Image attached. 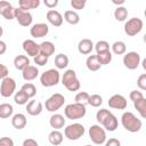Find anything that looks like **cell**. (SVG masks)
<instances>
[{"label":"cell","mask_w":146,"mask_h":146,"mask_svg":"<svg viewBox=\"0 0 146 146\" xmlns=\"http://www.w3.org/2000/svg\"><path fill=\"white\" fill-rule=\"evenodd\" d=\"M96 119L98 123H100L107 131H115L117 128V124H119L117 119L108 110H105V108L98 110V112L96 113Z\"/></svg>","instance_id":"obj_1"},{"label":"cell","mask_w":146,"mask_h":146,"mask_svg":"<svg viewBox=\"0 0 146 146\" xmlns=\"http://www.w3.org/2000/svg\"><path fill=\"white\" fill-rule=\"evenodd\" d=\"M121 123L129 132H138L143 127L141 120L138 119L132 112H124L121 116Z\"/></svg>","instance_id":"obj_2"},{"label":"cell","mask_w":146,"mask_h":146,"mask_svg":"<svg viewBox=\"0 0 146 146\" xmlns=\"http://www.w3.org/2000/svg\"><path fill=\"white\" fill-rule=\"evenodd\" d=\"M86 113H87L86 105L80 104V103L68 104L64 108V114L70 120H79V119H82L86 115Z\"/></svg>","instance_id":"obj_3"},{"label":"cell","mask_w":146,"mask_h":146,"mask_svg":"<svg viewBox=\"0 0 146 146\" xmlns=\"http://www.w3.org/2000/svg\"><path fill=\"white\" fill-rule=\"evenodd\" d=\"M62 83L68 91H78L81 87L74 70H67L62 76Z\"/></svg>","instance_id":"obj_4"},{"label":"cell","mask_w":146,"mask_h":146,"mask_svg":"<svg viewBox=\"0 0 146 146\" xmlns=\"http://www.w3.org/2000/svg\"><path fill=\"white\" fill-rule=\"evenodd\" d=\"M59 79H60V74L57 70L55 68H50V70H47L44 71L41 76H40V82L43 87H54L56 86L58 82H59Z\"/></svg>","instance_id":"obj_5"},{"label":"cell","mask_w":146,"mask_h":146,"mask_svg":"<svg viewBox=\"0 0 146 146\" xmlns=\"http://www.w3.org/2000/svg\"><path fill=\"white\" fill-rule=\"evenodd\" d=\"M144 23L140 18L138 17H132L130 19H128L124 24V33L129 36H133L137 35L138 33H140V31L143 30Z\"/></svg>","instance_id":"obj_6"},{"label":"cell","mask_w":146,"mask_h":146,"mask_svg":"<svg viewBox=\"0 0 146 146\" xmlns=\"http://www.w3.org/2000/svg\"><path fill=\"white\" fill-rule=\"evenodd\" d=\"M84 127L81 123H72L64 130V135L70 140H78L84 135Z\"/></svg>","instance_id":"obj_7"},{"label":"cell","mask_w":146,"mask_h":146,"mask_svg":"<svg viewBox=\"0 0 146 146\" xmlns=\"http://www.w3.org/2000/svg\"><path fill=\"white\" fill-rule=\"evenodd\" d=\"M89 138L96 145H102L106 141V132L105 129L98 124H94L89 128Z\"/></svg>","instance_id":"obj_8"},{"label":"cell","mask_w":146,"mask_h":146,"mask_svg":"<svg viewBox=\"0 0 146 146\" xmlns=\"http://www.w3.org/2000/svg\"><path fill=\"white\" fill-rule=\"evenodd\" d=\"M65 103V97L62 95V94H54L51 95L44 103V106H46V110L49 111V112H56L58 111Z\"/></svg>","instance_id":"obj_9"},{"label":"cell","mask_w":146,"mask_h":146,"mask_svg":"<svg viewBox=\"0 0 146 146\" xmlns=\"http://www.w3.org/2000/svg\"><path fill=\"white\" fill-rule=\"evenodd\" d=\"M16 90V82L13 78H5L1 81V86H0V95L5 98L10 97Z\"/></svg>","instance_id":"obj_10"},{"label":"cell","mask_w":146,"mask_h":146,"mask_svg":"<svg viewBox=\"0 0 146 146\" xmlns=\"http://www.w3.org/2000/svg\"><path fill=\"white\" fill-rule=\"evenodd\" d=\"M123 64L128 70H136L140 64V55L136 51H129L123 57Z\"/></svg>","instance_id":"obj_11"},{"label":"cell","mask_w":146,"mask_h":146,"mask_svg":"<svg viewBox=\"0 0 146 146\" xmlns=\"http://www.w3.org/2000/svg\"><path fill=\"white\" fill-rule=\"evenodd\" d=\"M15 18L16 21L18 22L19 25L22 26H30L32 24V21H33V17H32V14L30 11H26V10H23L22 8H15Z\"/></svg>","instance_id":"obj_12"},{"label":"cell","mask_w":146,"mask_h":146,"mask_svg":"<svg viewBox=\"0 0 146 146\" xmlns=\"http://www.w3.org/2000/svg\"><path fill=\"white\" fill-rule=\"evenodd\" d=\"M108 106L111 108H115V110H125L127 106H128V102L122 95L115 94L112 97H110Z\"/></svg>","instance_id":"obj_13"},{"label":"cell","mask_w":146,"mask_h":146,"mask_svg":"<svg viewBox=\"0 0 146 146\" xmlns=\"http://www.w3.org/2000/svg\"><path fill=\"white\" fill-rule=\"evenodd\" d=\"M22 46H23V50H24L29 56H31V57H35V56L39 55V52H40L39 44H38L35 41L31 40V39L24 40Z\"/></svg>","instance_id":"obj_14"},{"label":"cell","mask_w":146,"mask_h":146,"mask_svg":"<svg viewBox=\"0 0 146 146\" xmlns=\"http://www.w3.org/2000/svg\"><path fill=\"white\" fill-rule=\"evenodd\" d=\"M48 32H49V27L46 23H36L30 30V33L33 38H43L48 34Z\"/></svg>","instance_id":"obj_15"},{"label":"cell","mask_w":146,"mask_h":146,"mask_svg":"<svg viewBox=\"0 0 146 146\" xmlns=\"http://www.w3.org/2000/svg\"><path fill=\"white\" fill-rule=\"evenodd\" d=\"M0 15L6 19L11 21L15 18V8L8 1H0Z\"/></svg>","instance_id":"obj_16"},{"label":"cell","mask_w":146,"mask_h":146,"mask_svg":"<svg viewBox=\"0 0 146 146\" xmlns=\"http://www.w3.org/2000/svg\"><path fill=\"white\" fill-rule=\"evenodd\" d=\"M63 19L64 18H63V16H62V14L59 11L54 10V9L48 10V13H47V21L52 26H56V27L60 26L63 24Z\"/></svg>","instance_id":"obj_17"},{"label":"cell","mask_w":146,"mask_h":146,"mask_svg":"<svg viewBox=\"0 0 146 146\" xmlns=\"http://www.w3.org/2000/svg\"><path fill=\"white\" fill-rule=\"evenodd\" d=\"M42 108H43L42 103L39 102V100H34V99L33 100H30L27 103V105H26V112L30 115H32V116L39 115L42 112Z\"/></svg>","instance_id":"obj_18"},{"label":"cell","mask_w":146,"mask_h":146,"mask_svg":"<svg viewBox=\"0 0 146 146\" xmlns=\"http://www.w3.org/2000/svg\"><path fill=\"white\" fill-rule=\"evenodd\" d=\"M26 123H27V120H26V116L23 113L14 114L13 117H11V124L17 130H21V129L25 128Z\"/></svg>","instance_id":"obj_19"},{"label":"cell","mask_w":146,"mask_h":146,"mask_svg":"<svg viewBox=\"0 0 146 146\" xmlns=\"http://www.w3.org/2000/svg\"><path fill=\"white\" fill-rule=\"evenodd\" d=\"M39 74V70L36 66H33V65H29L27 67H25L23 71H22V76L25 81H32L34 80Z\"/></svg>","instance_id":"obj_20"},{"label":"cell","mask_w":146,"mask_h":146,"mask_svg":"<svg viewBox=\"0 0 146 146\" xmlns=\"http://www.w3.org/2000/svg\"><path fill=\"white\" fill-rule=\"evenodd\" d=\"M94 49V43L90 39H82L78 44V50L82 55H89Z\"/></svg>","instance_id":"obj_21"},{"label":"cell","mask_w":146,"mask_h":146,"mask_svg":"<svg viewBox=\"0 0 146 146\" xmlns=\"http://www.w3.org/2000/svg\"><path fill=\"white\" fill-rule=\"evenodd\" d=\"M39 49H40V52L41 55L46 56V57H50L51 55H54L55 52V44L50 41H43L39 44Z\"/></svg>","instance_id":"obj_22"},{"label":"cell","mask_w":146,"mask_h":146,"mask_svg":"<svg viewBox=\"0 0 146 146\" xmlns=\"http://www.w3.org/2000/svg\"><path fill=\"white\" fill-rule=\"evenodd\" d=\"M49 124L51 125V128H54V130H59L65 125V119L62 114H54L51 115L50 120H49Z\"/></svg>","instance_id":"obj_23"},{"label":"cell","mask_w":146,"mask_h":146,"mask_svg":"<svg viewBox=\"0 0 146 146\" xmlns=\"http://www.w3.org/2000/svg\"><path fill=\"white\" fill-rule=\"evenodd\" d=\"M29 65H30V59L25 55H18L14 58V66L19 71H23Z\"/></svg>","instance_id":"obj_24"},{"label":"cell","mask_w":146,"mask_h":146,"mask_svg":"<svg viewBox=\"0 0 146 146\" xmlns=\"http://www.w3.org/2000/svg\"><path fill=\"white\" fill-rule=\"evenodd\" d=\"M86 66H87V68L89 71L95 72V71H98L102 65L98 62V58H97L96 55H90V56H88V58L86 60Z\"/></svg>","instance_id":"obj_25"},{"label":"cell","mask_w":146,"mask_h":146,"mask_svg":"<svg viewBox=\"0 0 146 146\" xmlns=\"http://www.w3.org/2000/svg\"><path fill=\"white\" fill-rule=\"evenodd\" d=\"M63 133L59 131V130H52L49 135H48V140L51 145L54 146H57V145H60L63 143Z\"/></svg>","instance_id":"obj_26"},{"label":"cell","mask_w":146,"mask_h":146,"mask_svg":"<svg viewBox=\"0 0 146 146\" xmlns=\"http://www.w3.org/2000/svg\"><path fill=\"white\" fill-rule=\"evenodd\" d=\"M64 19L71 25H76L80 22V16L74 10H66L64 13Z\"/></svg>","instance_id":"obj_27"},{"label":"cell","mask_w":146,"mask_h":146,"mask_svg":"<svg viewBox=\"0 0 146 146\" xmlns=\"http://www.w3.org/2000/svg\"><path fill=\"white\" fill-rule=\"evenodd\" d=\"M39 5H40L39 0H19L18 1L19 8H22L23 10H26V11H29V9L38 8Z\"/></svg>","instance_id":"obj_28"},{"label":"cell","mask_w":146,"mask_h":146,"mask_svg":"<svg viewBox=\"0 0 146 146\" xmlns=\"http://www.w3.org/2000/svg\"><path fill=\"white\" fill-rule=\"evenodd\" d=\"M14 107L8 103L0 104V119H8L13 115Z\"/></svg>","instance_id":"obj_29"},{"label":"cell","mask_w":146,"mask_h":146,"mask_svg":"<svg viewBox=\"0 0 146 146\" xmlns=\"http://www.w3.org/2000/svg\"><path fill=\"white\" fill-rule=\"evenodd\" d=\"M68 65V57L64 54H58L55 57V66L58 70H64Z\"/></svg>","instance_id":"obj_30"},{"label":"cell","mask_w":146,"mask_h":146,"mask_svg":"<svg viewBox=\"0 0 146 146\" xmlns=\"http://www.w3.org/2000/svg\"><path fill=\"white\" fill-rule=\"evenodd\" d=\"M133 106H135V108L137 110V112L140 114V116H141L143 119H145V117H146V98L144 97V98H141V99L135 102V103H133Z\"/></svg>","instance_id":"obj_31"},{"label":"cell","mask_w":146,"mask_h":146,"mask_svg":"<svg viewBox=\"0 0 146 146\" xmlns=\"http://www.w3.org/2000/svg\"><path fill=\"white\" fill-rule=\"evenodd\" d=\"M114 17L116 21L119 22H123L125 21V18L128 17V9L123 6H119L115 10H114Z\"/></svg>","instance_id":"obj_32"},{"label":"cell","mask_w":146,"mask_h":146,"mask_svg":"<svg viewBox=\"0 0 146 146\" xmlns=\"http://www.w3.org/2000/svg\"><path fill=\"white\" fill-rule=\"evenodd\" d=\"M29 96L23 91V90H18L15 92L14 95V100L17 105H25L27 104V100H29Z\"/></svg>","instance_id":"obj_33"},{"label":"cell","mask_w":146,"mask_h":146,"mask_svg":"<svg viewBox=\"0 0 146 146\" xmlns=\"http://www.w3.org/2000/svg\"><path fill=\"white\" fill-rule=\"evenodd\" d=\"M125 50H127V46L123 41H115L112 44V51L115 55H123L125 54Z\"/></svg>","instance_id":"obj_34"},{"label":"cell","mask_w":146,"mask_h":146,"mask_svg":"<svg viewBox=\"0 0 146 146\" xmlns=\"http://www.w3.org/2000/svg\"><path fill=\"white\" fill-rule=\"evenodd\" d=\"M21 90H23V91L29 96V98H32V97H34V96L36 95V88H35V86H34L33 83H31V82L24 83V84L22 86Z\"/></svg>","instance_id":"obj_35"},{"label":"cell","mask_w":146,"mask_h":146,"mask_svg":"<svg viewBox=\"0 0 146 146\" xmlns=\"http://www.w3.org/2000/svg\"><path fill=\"white\" fill-rule=\"evenodd\" d=\"M97 58H98V62L100 63V65H107L112 62V54L111 51H105V52H100V54H97L96 55Z\"/></svg>","instance_id":"obj_36"},{"label":"cell","mask_w":146,"mask_h":146,"mask_svg":"<svg viewBox=\"0 0 146 146\" xmlns=\"http://www.w3.org/2000/svg\"><path fill=\"white\" fill-rule=\"evenodd\" d=\"M88 104L92 107H99L102 104H103V98L100 95L98 94H94V95H90L89 98H88Z\"/></svg>","instance_id":"obj_37"},{"label":"cell","mask_w":146,"mask_h":146,"mask_svg":"<svg viewBox=\"0 0 146 146\" xmlns=\"http://www.w3.org/2000/svg\"><path fill=\"white\" fill-rule=\"evenodd\" d=\"M94 48L96 49L97 54L105 52V51H108L110 50V43L107 41H105V40H100L96 44H94Z\"/></svg>","instance_id":"obj_38"},{"label":"cell","mask_w":146,"mask_h":146,"mask_svg":"<svg viewBox=\"0 0 146 146\" xmlns=\"http://www.w3.org/2000/svg\"><path fill=\"white\" fill-rule=\"evenodd\" d=\"M89 94L86 92V91H80L75 95V103H80V104H83L86 105L88 103V98H89Z\"/></svg>","instance_id":"obj_39"},{"label":"cell","mask_w":146,"mask_h":146,"mask_svg":"<svg viewBox=\"0 0 146 146\" xmlns=\"http://www.w3.org/2000/svg\"><path fill=\"white\" fill-rule=\"evenodd\" d=\"M33 58H34V63H35L36 65H39V66H44V65L48 63V57H46V56H43V55H41V54L36 55V56L33 57Z\"/></svg>","instance_id":"obj_40"},{"label":"cell","mask_w":146,"mask_h":146,"mask_svg":"<svg viewBox=\"0 0 146 146\" xmlns=\"http://www.w3.org/2000/svg\"><path fill=\"white\" fill-rule=\"evenodd\" d=\"M137 86L140 90H146V74L143 73L137 79Z\"/></svg>","instance_id":"obj_41"},{"label":"cell","mask_w":146,"mask_h":146,"mask_svg":"<svg viewBox=\"0 0 146 146\" xmlns=\"http://www.w3.org/2000/svg\"><path fill=\"white\" fill-rule=\"evenodd\" d=\"M129 98L135 103V102H137V100L144 98V95H143V92L139 91V90H132V91L129 94Z\"/></svg>","instance_id":"obj_42"},{"label":"cell","mask_w":146,"mask_h":146,"mask_svg":"<svg viewBox=\"0 0 146 146\" xmlns=\"http://www.w3.org/2000/svg\"><path fill=\"white\" fill-rule=\"evenodd\" d=\"M86 0H71V6L76 9V10H80V9H83L84 6H86Z\"/></svg>","instance_id":"obj_43"},{"label":"cell","mask_w":146,"mask_h":146,"mask_svg":"<svg viewBox=\"0 0 146 146\" xmlns=\"http://www.w3.org/2000/svg\"><path fill=\"white\" fill-rule=\"evenodd\" d=\"M0 146H14V140L10 137L0 138Z\"/></svg>","instance_id":"obj_44"},{"label":"cell","mask_w":146,"mask_h":146,"mask_svg":"<svg viewBox=\"0 0 146 146\" xmlns=\"http://www.w3.org/2000/svg\"><path fill=\"white\" fill-rule=\"evenodd\" d=\"M8 73H9L8 67L6 65H3V64H0V79L2 80L5 78H7L8 76Z\"/></svg>","instance_id":"obj_45"},{"label":"cell","mask_w":146,"mask_h":146,"mask_svg":"<svg viewBox=\"0 0 146 146\" xmlns=\"http://www.w3.org/2000/svg\"><path fill=\"white\" fill-rule=\"evenodd\" d=\"M105 146H121V143H120V140L116 139V138H110V139L106 141Z\"/></svg>","instance_id":"obj_46"},{"label":"cell","mask_w":146,"mask_h":146,"mask_svg":"<svg viewBox=\"0 0 146 146\" xmlns=\"http://www.w3.org/2000/svg\"><path fill=\"white\" fill-rule=\"evenodd\" d=\"M44 5L49 9H52L58 5V0H44Z\"/></svg>","instance_id":"obj_47"},{"label":"cell","mask_w":146,"mask_h":146,"mask_svg":"<svg viewBox=\"0 0 146 146\" xmlns=\"http://www.w3.org/2000/svg\"><path fill=\"white\" fill-rule=\"evenodd\" d=\"M23 146H39V144L36 143V140H34L32 138H27L23 141Z\"/></svg>","instance_id":"obj_48"},{"label":"cell","mask_w":146,"mask_h":146,"mask_svg":"<svg viewBox=\"0 0 146 146\" xmlns=\"http://www.w3.org/2000/svg\"><path fill=\"white\" fill-rule=\"evenodd\" d=\"M6 51H7V44H6V42H5V41L0 40V55L5 54Z\"/></svg>","instance_id":"obj_49"},{"label":"cell","mask_w":146,"mask_h":146,"mask_svg":"<svg viewBox=\"0 0 146 146\" xmlns=\"http://www.w3.org/2000/svg\"><path fill=\"white\" fill-rule=\"evenodd\" d=\"M113 3H114V5H123V3H124V0H119V1L113 0Z\"/></svg>","instance_id":"obj_50"},{"label":"cell","mask_w":146,"mask_h":146,"mask_svg":"<svg viewBox=\"0 0 146 146\" xmlns=\"http://www.w3.org/2000/svg\"><path fill=\"white\" fill-rule=\"evenodd\" d=\"M2 34H3V29H2V26L0 25V36H2Z\"/></svg>","instance_id":"obj_51"},{"label":"cell","mask_w":146,"mask_h":146,"mask_svg":"<svg viewBox=\"0 0 146 146\" xmlns=\"http://www.w3.org/2000/svg\"><path fill=\"white\" fill-rule=\"evenodd\" d=\"M86 146H91V145H86Z\"/></svg>","instance_id":"obj_52"}]
</instances>
